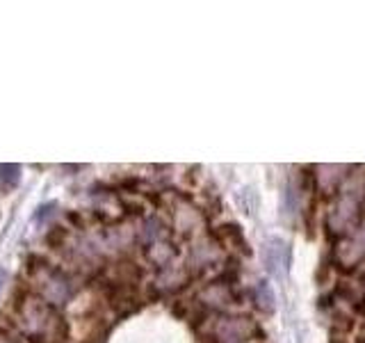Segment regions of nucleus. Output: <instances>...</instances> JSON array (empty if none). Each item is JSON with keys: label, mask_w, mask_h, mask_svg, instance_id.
Segmentation results:
<instances>
[{"label": "nucleus", "mask_w": 365, "mask_h": 343, "mask_svg": "<svg viewBox=\"0 0 365 343\" xmlns=\"http://www.w3.org/2000/svg\"><path fill=\"white\" fill-rule=\"evenodd\" d=\"M19 172H21L19 165H0V181H3L7 188H14L21 179Z\"/></svg>", "instance_id": "obj_2"}, {"label": "nucleus", "mask_w": 365, "mask_h": 343, "mask_svg": "<svg viewBox=\"0 0 365 343\" xmlns=\"http://www.w3.org/2000/svg\"><path fill=\"white\" fill-rule=\"evenodd\" d=\"M258 293H260V302H258V307L262 309V312H274V293H272V289H269V286H267L265 282H260Z\"/></svg>", "instance_id": "obj_3"}, {"label": "nucleus", "mask_w": 365, "mask_h": 343, "mask_svg": "<svg viewBox=\"0 0 365 343\" xmlns=\"http://www.w3.org/2000/svg\"><path fill=\"white\" fill-rule=\"evenodd\" d=\"M262 263L272 277L283 279L290 268V245L281 238H267L262 245Z\"/></svg>", "instance_id": "obj_1"}, {"label": "nucleus", "mask_w": 365, "mask_h": 343, "mask_svg": "<svg viewBox=\"0 0 365 343\" xmlns=\"http://www.w3.org/2000/svg\"><path fill=\"white\" fill-rule=\"evenodd\" d=\"M5 279H7V270H5V268H0V289H3Z\"/></svg>", "instance_id": "obj_4"}]
</instances>
